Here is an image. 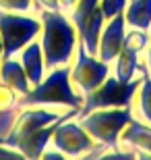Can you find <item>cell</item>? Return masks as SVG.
<instances>
[{
	"instance_id": "obj_1",
	"label": "cell",
	"mask_w": 151,
	"mask_h": 160,
	"mask_svg": "<svg viewBox=\"0 0 151 160\" xmlns=\"http://www.w3.org/2000/svg\"><path fill=\"white\" fill-rule=\"evenodd\" d=\"M40 44L46 69L68 65L79 48V33L68 15L60 11H40Z\"/></svg>"
},
{
	"instance_id": "obj_2",
	"label": "cell",
	"mask_w": 151,
	"mask_h": 160,
	"mask_svg": "<svg viewBox=\"0 0 151 160\" xmlns=\"http://www.w3.org/2000/svg\"><path fill=\"white\" fill-rule=\"evenodd\" d=\"M83 94H79L70 81V67L60 65L50 71L37 85L19 98V106H66L81 108Z\"/></svg>"
},
{
	"instance_id": "obj_3",
	"label": "cell",
	"mask_w": 151,
	"mask_h": 160,
	"mask_svg": "<svg viewBox=\"0 0 151 160\" xmlns=\"http://www.w3.org/2000/svg\"><path fill=\"white\" fill-rule=\"evenodd\" d=\"M77 121L93 137V142L97 146H101V148H118L120 133L133 121V112H130V106L99 108V110H91V112L83 114V117H77Z\"/></svg>"
},
{
	"instance_id": "obj_4",
	"label": "cell",
	"mask_w": 151,
	"mask_h": 160,
	"mask_svg": "<svg viewBox=\"0 0 151 160\" xmlns=\"http://www.w3.org/2000/svg\"><path fill=\"white\" fill-rule=\"evenodd\" d=\"M143 73H141V77H134L130 81H120L116 75H108V79L99 88H95L93 92L83 96V104L79 108L77 117H83V114L91 112V110H99V108H126V106H130V102L137 96V89L141 85Z\"/></svg>"
},
{
	"instance_id": "obj_5",
	"label": "cell",
	"mask_w": 151,
	"mask_h": 160,
	"mask_svg": "<svg viewBox=\"0 0 151 160\" xmlns=\"http://www.w3.org/2000/svg\"><path fill=\"white\" fill-rule=\"evenodd\" d=\"M41 21L40 17H29L27 12H12L0 8V42H2V58L15 56L29 42L40 38Z\"/></svg>"
},
{
	"instance_id": "obj_6",
	"label": "cell",
	"mask_w": 151,
	"mask_h": 160,
	"mask_svg": "<svg viewBox=\"0 0 151 160\" xmlns=\"http://www.w3.org/2000/svg\"><path fill=\"white\" fill-rule=\"evenodd\" d=\"M110 65L97 58L95 54H89L85 48L79 44L75 52V62L70 67V81L75 85L79 94H89L95 88H99L101 83L110 75Z\"/></svg>"
},
{
	"instance_id": "obj_7",
	"label": "cell",
	"mask_w": 151,
	"mask_h": 160,
	"mask_svg": "<svg viewBox=\"0 0 151 160\" xmlns=\"http://www.w3.org/2000/svg\"><path fill=\"white\" fill-rule=\"evenodd\" d=\"M77 114H70L62 119L52 133V148L62 152L68 158H79L83 154H89L93 148H97V143L93 142V137L81 127L79 121H73Z\"/></svg>"
},
{
	"instance_id": "obj_8",
	"label": "cell",
	"mask_w": 151,
	"mask_h": 160,
	"mask_svg": "<svg viewBox=\"0 0 151 160\" xmlns=\"http://www.w3.org/2000/svg\"><path fill=\"white\" fill-rule=\"evenodd\" d=\"M62 112H54L48 106H21V110L15 117V123H12L11 131L4 135V146H11L12 143L23 139V137L31 135L33 131H40L48 125H52L54 121L62 119Z\"/></svg>"
},
{
	"instance_id": "obj_9",
	"label": "cell",
	"mask_w": 151,
	"mask_h": 160,
	"mask_svg": "<svg viewBox=\"0 0 151 160\" xmlns=\"http://www.w3.org/2000/svg\"><path fill=\"white\" fill-rule=\"evenodd\" d=\"M124 33H126V21H124V12L116 15L106 21L104 29L99 33V46H97V58L104 62L112 65L114 58L122 50V42H124Z\"/></svg>"
},
{
	"instance_id": "obj_10",
	"label": "cell",
	"mask_w": 151,
	"mask_h": 160,
	"mask_svg": "<svg viewBox=\"0 0 151 160\" xmlns=\"http://www.w3.org/2000/svg\"><path fill=\"white\" fill-rule=\"evenodd\" d=\"M77 112H79V108H70L62 119H66V117H70V114H77ZM62 119L54 121L52 125H48V127H44V129H40V131H33L31 135L15 142L12 148L19 150L27 160H40L41 154H44V150L48 148V143H50V139H52V133H54V129H56V125H58Z\"/></svg>"
},
{
	"instance_id": "obj_11",
	"label": "cell",
	"mask_w": 151,
	"mask_h": 160,
	"mask_svg": "<svg viewBox=\"0 0 151 160\" xmlns=\"http://www.w3.org/2000/svg\"><path fill=\"white\" fill-rule=\"evenodd\" d=\"M120 143L130 148V150H134V152H147V154H151V125L133 117V121L120 133Z\"/></svg>"
},
{
	"instance_id": "obj_12",
	"label": "cell",
	"mask_w": 151,
	"mask_h": 160,
	"mask_svg": "<svg viewBox=\"0 0 151 160\" xmlns=\"http://www.w3.org/2000/svg\"><path fill=\"white\" fill-rule=\"evenodd\" d=\"M0 81L15 89V92L19 94V98L25 96L31 89V83H29V79H27V73H25L21 60H17L15 56H8V58L0 60Z\"/></svg>"
},
{
	"instance_id": "obj_13",
	"label": "cell",
	"mask_w": 151,
	"mask_h": 160,
	"mask_svg": "<svg viewBox=\"0 0 151 160\" xmlns=\"http://www.w3.org/2000/svg\"><path fill=\"white\" fill-rule=\"evenodd\" d=\"M21 65H23L25 73H27V79H29L31 88L37 85L41 79L46 77V75H44L46 62H44V52H41L40 40L29 42V44L21 50Z\"/></svg>"
},
{
	"instance_id": "obj_14",
	"label": "cell",
	"mask_w": 151,
	"mask_h": 160,
	"mask_svg": "<svg viewBox=\"0 0 151 160\" xmlns=\"http://www.w3.org/2000/svg\"><path fill=\"white\" fill-rule=\"evenodd\" d=\"M114 75H116L120 81H130V79L137 77V73L139 71H145L147 67L141 65L139 62V52H134L130 48H124L122 46L120 54H118L116 58H114Z\"/></svg>"
},
{
	"instance_id": "obj_15",
	"label": "cell",
	"mask_w": 151,
	"mask_h": 160,
	"mask_svg": "<svg viewBox=\"0 0 151 160\" xmlns=\"http://www.w3.org/2000/svg\"><path fill=\"white\" fill-rule=\"evenodd\" d=\"M126 27L134 29H151V0H128L124 8Z\"/></svg>"
},
{
	"instance_id": "obj_16",
	"label": "cell",
	"mask_w": 151,
	"mask_h": 160,
	"mask_svg": "<svg viewBox=\"0 0 151 160\" xmlns=\"http://www.w3.org/2000/svg\"><path fill=\"white\" fill-rule=\"evenodd\" d=\"M137 106H139V114L145 123L151 125V75L143 73L141 85L137 89Z\"/></svg>"
},
{
	"instance_id": "obj_17",
	"label": "cell",
	"mask_w": 151,
	"mask_h": 160,
	"mask_svg": "<svg viewBox=\"0 0 151 160\" xmlns=\"http://www.w3.org/2000/svg\"><path fill=\"white\" fill-rule=\"evenodd\" d=\"M149 31L145 29H134V27H128V31L124 33V42L122 46L124 48H130L134 52H145V48L149 46Z\"/></svg>"
},
{
	"instance_id": "obj_18",
	"label": "cell",
	"mask_w": 151,
	"mask_h": 160,
	"mask_svg": "<svg viewBox=\"0 0 151 160\" xmlns=\"http://www.w3.org/2000/svg\"><path fill=\"white\" fill-rule=\"evenodd\" d=\"M99 148H101V146L93 148L83 160H134V158H137V152H134V150H118V148H110L108 152H104V154H97Z\"/></svg>"
},
{
	"instance_id": "obj_19",
	"label": "cell",
	"mask_w": 151,
	"mask_h": 160,
	"mask_svg": "<svg viewBox=\"0 0 151 160\" xmlns=\"http://www.w3.org/2000/svg\"><path fill=\"white\" fill-rule=\"evenodd\" d=\"M17 106H19V94L12 88H8L6 83L0 81V112L2 110H11V108H17Z\"/></svg>"
},
{
	"instance_id": "obj_20",
	"label": "cell",
	"mask_w": 151,
	"mask_h": 160,
	"mask_svg": "<svg viewBox=\"0 0 151 160\" xmlns=\"http://www.w3.org/2000/svg\"><path fill=\"white\" fill-rule=\"evenodd\" d=\"M128 0H99V8L104 12L106 21L112 17H116V15H122L124 8H126Z\"/></svg>"
},
{
	"instance_id": "obj_21",
	"label": "cell",
	"mask_w": 151,
	"mask_h": 160,
	"mask_svg": "<svg viewBox=\"0 0 151 160\" xmlns=\"http://www.w3.org/2000/svg\"><path fill=\"white\" fill-rule=\"evenodd\" d=\"M35 0H0L2 11H12V12H29L33 11Z\"/></svg>"
},
{
	"instance_id": "obj_22",
	"label": "cell",
	"mask_w": 151,
	"mask_h": 160,
	"mask_svg": "<svg viewBox=\"0 0 151 160\" xmlns=\"http://www.w3.org/2000/svg\"><path fill=\"white\" fill-rule=\"evenodd\" d=\"M0 160H27L19 150L11 148V146H4L0 143Z\"/></svg>"
},
{
	"instance_id": "obj_23",
	"label": "cell",
	"mask_w": 151,
	"mask_h": 160,
	"mask_svg": "<svg viewBox=\"0 0 151 160\" xmlns=\"http://www.w3.org/2000/svg\"><path fill=\"white\" fill-rule=\"evenodd\" d=\"M35 8H40V11H60V0H35Z\"/></svg>"
},
{
	"instance_id": "obj_24",
	"label": "cell",
	"mask_w": 151,
	"mask_h": 160,
	"mask_svg": "<svg viewBox=\"0 0 151 160\" xmlns=\"http://www.w3.org/2000/svg\"><path fill=\"white\" fill-rule=\"evenodd\" d=\"M40 160H68V156H64L62 152H58V150H48L46 148Z\"/></svg>"
},
{
	"instance_id": "obj_25",
	"label": "cell",
	"mask_w": 151,
	"mask_h": 160,
	"mask_svg": "<svg viewBox=\"0 0 151 160\" xmlns=\"http://www.w3.org/2000/svg\"><path fill=\"white\" fill-rule=\"evenodd\" d=\"M79 2V0H60V12H64V15H68L73 8H75V4Z\"/></svg>"
},
{
	"instance_id": "obj_26",
	"label": "cell",
	"mask_w": 151,
	"mask_h": 160,
	"mask_svg": "<svg viewBox=\"0 0 151 160\" xmlns=\"http://www.w3.org/2000/svg\"><path fill=\"white\" fill-rule=\"evenodd\" d=\"M145 67H147V73L151 75V42H149V46L145 48Z\"/></svg>"
},
{
	"instance_id": "obj_27",
	"label": "cell",
	"mask_w": 151,
	"mask_h": 160,
	"mask_svg": "<svg viewBox=\"0 0 151 160\" xmlns=\"http://www.w3.org/2000/svg\"><path fill=\"white\" fill-rule=\"evenodd\" d=\"M134 160H151V154H147V152H137V158Z\"/></svg>"
},
{
	"instance_id": "obj_28",
	"label": "cell",
	"mask_w": 151,
	"mask_h": 160,
	"mask_svg": "<svg viewBox=\"0 0 151 160\" xmlns=\"http://www.w3.org/2000/svg\"><path fill=\"white\" fill-rule=\"evenodd\" d=\"M0 60H2V42H0Z\"/></svg>"
},
{
	"instance_id": "obj_29",
	"label": "cell",
	"mask_w": 151,
	"mask_h": 160,
	"mask_svg": "<svg viewBox=\"0 0 151 160\" xmlns=\"http://www.w3.org/2000/svg\"><path fill=\"white\" fill-rule=\"evenodd\" d=\"M2 142H4V137H0V143H2Z\"/></svg>"
}]
</instances>
